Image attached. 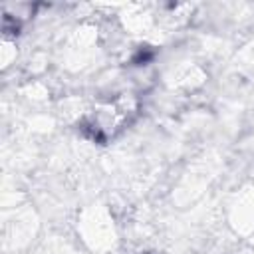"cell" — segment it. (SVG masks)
Listing matches in <instances>:
<instances>
[{"instance_id": "6da1fadb", "label": "cell", "mask_w": 254, "mask_h": 254, "mask_svg": "<svg viewBox=\"0 0 254 254\" xmlns=\"http://www.w3.org/2000/svg\"><path fill=\"white\" fill-rule=\"evenodd\" d=\"M151 58H153V54H151V52H145V54H143V52H139V54L133 58V62H135V64H141V62H149Z\"/></svg>"}]
</instances>
